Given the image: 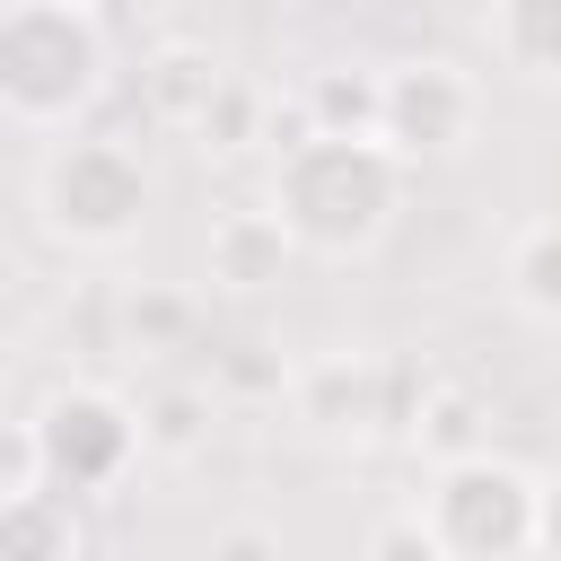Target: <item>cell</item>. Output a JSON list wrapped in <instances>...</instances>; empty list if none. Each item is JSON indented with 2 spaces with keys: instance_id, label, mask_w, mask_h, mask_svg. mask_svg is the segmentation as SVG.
Returning <instances> with one entry per match:
<instances>
[{
  "instance_id": "1",
  "label": "cell",
  "mask_w": 561,
  "mask_h": 561,
  "mask_svg": "<svg viewBox=\"0 0 561 561\" xmlns=\"http://www.w3.org/2000/svg\"><path fill=\"white\" fill-rule=\"evenodd\" d=\"M403 193H412V158L377 131H298L263 184V202L289 219L298 254H316V263L377 254L386 228L403 219Z\"/></svg>"
},
{
  "instance_id": "2",
  "label": "cell",
  "mask_w": 561,
  "mask_h": 561,
  "mask_svg": "<svg viewBox=\"0 0 561 561\" xmlns=\"http://www.w3.org/2000/svg\"><path fill=\"white\" fill-rule=\"evenodd\" d=\"M114 79V35L96 0H9L0 9V105L18 131H79Z\"/></svg>"
},
{
  "instance_id": "3",
  "label": "cell",
  "mask_w": 561,
  "mask_h": 561,
  "mask_svg": "<svg viewBox=\"0 0 561 561\" xmlns=\"http://www.w3.org/2000/svg\"><path fill=\"white\" fill-rule=\"evenodd\" d=\"M26 210L61 254H123L158 210V175L123 131H53L26 175Z\"/></svg>"
},
{
  "instance_id": "4",
  "label": "cell",
  "mask_w": 561,
  "mask_h": 561,
  "mask_svg": "<svg viewBox=\"0 0 561 561\" xmlns=\"http://www.w3.org/2000/svg\"><path fill=\"white\" fill-rule=\"evenodd\" d=\"M412 508L447 561H535L543 552V482L491 447L447 456Z\"/></svg>"
},
{
  "instance_id": "5",
  "label": "cell",
  "mask_w": 561,
  "mask_h": 561,
  "mask_svg": "<svg viewBox=\"0 0 561 561\" xmlns=\"http://www.w3.org/2000/svg\"><path fill=\"white\" fill-rule=\"evenodd\" d=\"M26 421H35V438H44L53 491H70V500L123 491L131 465L149 456V412H140L131 394L96 386V377H61L44 403H26Z\"/></svg>"
},
{
  "instance_id": "6",
  "label": "cell",
  "mask_w": 561,
  "mask_h": 561,
  "mask_svg": "<svg viewBox=\"0 0 561 561\" xmlns=\"http://www.w3.org/2000/svg\"><path fill=\"white\" fill-rule=\"evenodd\" d=\"M482 131V79L447 53H403L386 61V105H377V140H394L412 167L430 158H465Z\"/></svg>"
},
{
  "instance_id": "7",
  "label": "cell",
  "mask_w": 561,
  "mask_h": 561,
  "mask_svg": "<svg viewBox=\"0 0 561 561\" xmlns=\"http://www.w3.org/2000/svg\"><path fill=\"white\" fill-rule=\"evenodd\" d=\"M202 263H210V289H228V298H263V289H280V280H289L298 237H289V219H280L272 202H237V210H219V219H210Z\"/></svg>"
},
{
  "instance_id": "8",
  "label": "cell",
  "mask_w": 561,
  "mask_h": 561,
  "mask_svg": "<svg viewBox=\"0 0 561 561\" xmlns=\"http://www.w3.org/2000/svg\"><path fill=\"white\" fill-rule=\"evenodd\" d=\"M386 377H394L386 359H368V351H333V359H316V368L298 377V421L324 430V438H377V430L394 421Z\"/></svg>"
},
{
  "instance_id": "9",
  "label": "cell",
  "mask_w": 561,
  "mask_h": 561,
  "mask_svg": "<svg viewBox=\"0 0 561 561\" xmlns=\"http://www.w3.org/2000/svg\"><path fill=\"white\" fill-rule=\"evenodd\" d=\"M482 44L508 79L561 88V0H482Z\"/></svg>"
},
{
  "instance_id": "10",
  "label": "cell",
  "mask_w": 561,
  "mask_h": 561,
  "mask_svg": "<svg viewBox=\"0 0 561 561\" xmlns=\"http://www.w3.org/2000/svg\"><path fill=\"white\" fill-rule=\"evenodd\" d=\"M219 88H228V70H219L210 53L167 44V53L140 70V114H149V123H167V131H202V114L219 105Z\"/></svg>"
},
{
  "instance_id": "11",
  "label": "cell",
  "mask_w": 561,
  "mask_h": 561,
  "mask_svg": "<svg viewBox=\"0 0 561 561\" xmlns=\"http://www.w3.org/2000/svg\"><path fill=\"white\" fill-rule=\"evenodd\" d=\"M500 289H508V307H517L526 324H552V333H561V210H552V219H526V228L508 237Z\"/></svg>"
},
{
  "instance_id": "12",
  "label": "cell",
  "mask_w": 561,
  "mask_h": 561,
  "mask_svg": "<svg viewBox=\"0 0 561 561\" xmlns=\"http://www.w3.org/2000/svg\"><path fill=\"white\" fill-rule=\"evenodd\" d=\"M0 561H88V526H79L70 491L0 500Z\"/></svg>"
},
{
  "instance_id": "13",
  "label": "cell",
  "mask_w": 561,
  "mask_h": 561,
  "mask_svg": "<svg viewBox=\"0 0 561 561\" xmlns=\"http://www.w3.org/2000/svg\"><path fill=\"white\" fill-rule=\"evenodd\" d=\"M298 105H307V131H377L386 61H324V70H307Z\"/></svg>"
},
{
  "instance_id": "14",
  "label": "cell",
  "mask_w": 561,
  "mask_h": 561,
  "mask_svg": "<svg viewBox=\"0 0 561 561\" xmlns=\"http://www.w3.org/2000/svg\"><path fill=\"white\" fill-rule=\"evenodd\" d=\"M140 412H149V456H193V447H202V421H210V394L167 386V394H149Z\"/></svg>"
},
{
  "instance_id": "15",
  "label": "cell",
  "mask_w": 561,
  "mask_h": 561,
  "mask_svg": "<svg viewBox=\"0 0 561 561\" xmlns=\"http://www.w3.org/2000/svg\"><path fill=\"white\" fill-rule=\"evenodd\" d=\"M184 324H193V307H184L175 289H140V298H123V342H131V351H167Z\"/></svg>"
},
{
  "instance_id": "16",
  "label": "cell",
  "mask_w": 561,
  "mask_h": 561,
  "mask_svg": "<svg viewBox=\"0 0 561 561\" xmlns=\"http://www.w3.org/2000/svg\"><path fill=\"white\" fill-rule=\"evenodd\" d=\"M254 114H263V96L228 79V88H219V105L202 114V131H193V140H202V149H219V158H237V149L254 140Z\"/></svg>"
},
{
  "instance_id": "17",
  "label": "cell",
  "mask_w": 561,
  "mask_h": 561,
  "mask_svg": "<svg viewBox=\"0 0 561 561\" xmlns=\"http://www.w3.org/2000/svg\"><path fill=\"white\" fill-rule=\"evenodd\" d=\"M26 491H53V473H44V438H35V421L18 412L9 438H0V500H26Z\"/></svg>"
},
{
  "instance_id": "18",
  "label": "cell",
  "mask_w": 561,
  "mask_h": 561,
  "mask_svg": "<svg viewBox=\"0 0 561 561\" xmlns=\"http://www.w3.org/2000/svg\"><path fill=\"white\" fill-rule=\"evenodd\" d=\"M368 561H447V552L430 543V526H421V508H403V517H386V526L368 535Z\"/></svg>"
},
{
  "instance_id": "19",
  "label": "cell",
  "mask_w": 561,
  "mask_h": 561,
  "mask_svg": "<svg viewBox=\"0 0 561 561\" xmlns=\"http://www.w3.org/2000/svg\"><path fill=\"white\" fill-rule=\"evenodd\" d=\"M210 561H280V543H272V526H228L210 543Z\"/></svg>"
},
{
  "instance_id": "20",
  "label": "cell",
  "mask_w": 561,
  "mask_h": 561,
  "mask_svg": "<svg viewBox=\"0 0 561 561\" xmlns=\"http://www.w3.org/2000/svg\"><path fill=\"white\" fill-rule=\"evenodd\" d=\"M543 561H561V473H543Z\"/></svg>"
},
{
  "instance_id": "21",
  "label": "cell",
  "mask_w": 561,
  "mask_h": 561,
  "mask_svg": "<svg viewBox=\"0 0 561 561\" xmlns=\"http://www.w3.org/2000/svg\"><path fill=\"white\" fill-rule=\"evenodd\" d=\"M149 9H219V0H149Z\"/></svg>"
},
{
  "instance_id": "22",
  "label": "cell",
  "mask_w": 561,
  "mask_h": 561,
  "mask_svg": "<svg viewBox=\"0 0 561 561\" xmlns=\"http://www.w3.org/2000/svg\"><path fill=\"white\" fill-rule=\"evenodd\" d=\"M280 9H324V0H280Z\"/></svg>"
}]
</instances>
